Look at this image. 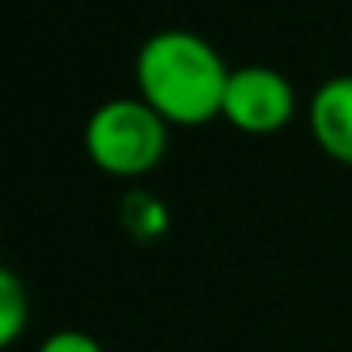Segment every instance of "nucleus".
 <instances>
[{
    "mask_svg": "<svg viewBox=\"0 0 352 352\" xmlns=\"http://www.w3.org/2000/svg\"><path fill=\"white\" fill-rule=\"evenodd\" d=\"M299 114L296 84L280 69L269 65H243L231 69L228 91H223V122L246 137H273L288 129Z\"/></svg>",
    "mask_w": 352,
    "mask_h": 352,
    "instance_id": "7ed1b4c3",
    "label": "nucleus"
},
{
    "mask_svg": "<svg viewBox=\"0 0 352 352\" xmlns=\"http://www.w3.org/2000/svg\"><path fill=\"white\" fill-rule=\"evenodd\" d=\"M231 69L223 54L197 31L163 27L148 34L133 61L137 95L170 125L197 129L223 114Z\"/></svg>",
    "mask_w": 352,
    "mask_h": 352,
    "instance_id": "f257e3e1",
    "label": "nucleus"
},
{
    "mask_svg": "<svg viewBox=\"0 0 352 352\" xmlns=\"http://www.w3.org/2000/svg\"><path fill=\"white\" fill-rule=\"evenodd\" d=\"M34 352H107L99 337L84 333V329H57V333L42 337Z\"/></svg>",
    "mask_w": 352,
    "mask_h": 352,
    "instance_id": "0eeeda50",
    "label": "nucleus"
},
{
    "mask_svg": "<svg viewBox=\"0 0 352 352\" xmlns=\"http://www.w3.org/2000/svg\"><path fill=\"white\" fill-rule=\"evenodd\" d=\"M122 228L129 231L133 239H160L163 231L170 228V212H167V205H163L155 193H148V190H129L122 197Z\"/></svg>",
    "mask_w": 352,
    "mask_h": 352,
    "instance_id": "423d86ee",
    "label": "nucleus"
},
{
    "mask_svg": "<svg viewBox=\"0 0 352 352\" xmlns=\"http://www.w3.org/2000/svg\"><path fill=\"white\" fill-rule=\"evenodd\" d=\"M31 322V296L27 284L12 269H0V349L12 352Z\"/></svg>",
    "mask_w": 352,
    "mask_h": 352,
    "instance_id": "39448f33",
    "label": "nucleus"
},
{
    "mask_svg": "<svg viewBox=\"0 0 352 352\" xmlns=\"http://www.w3.org/2000/svg\"><path fill=\"white\" fill-rule=\"evenodd\" d=\"M170 148V125L140 95H118L87 114L84 152L102 175L137 182L152 175Z\"/></svg>",
    "mask_w": 352,
    "mask_h": 352,
    "instance_id": "f03ea898",
    "label": "nucleus"
},
{
    "mask_svg": "<svg viewBox=\"0 0 352 352\" xmlns=\"http://www.w3.org/2000/svg\"><path fill=\"white\" fill-rule=\"evenodd\" d=\"M307 129L326 160L352 167V72L322 80L307 99Z\"/></svg>",
    "mask_w": 352,
    "mask_h": 352,
    "instance_id": "20e7f679",
    "label": "nucleus"
}]
</instances>
